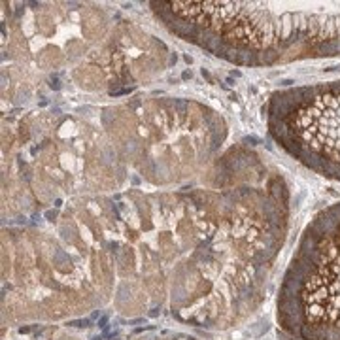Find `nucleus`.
Returning a JSON list of instances; mask_svg holds the SVG:
<instances>
[{"label":"nucleus","instance_id":"nucleus-1","mask_svg":"<svg viewBox=\"0 0 340 340\" xmlns=\"http://www.w3.org/2000/svg\"><path fill=\"white\" fill-rule=\"evenodd\" d=\"M281 40H288L289 36L293 34V13H284L281 15Z\"/></svg>","mask_w":340,"mask_h":340}]
</instances>
